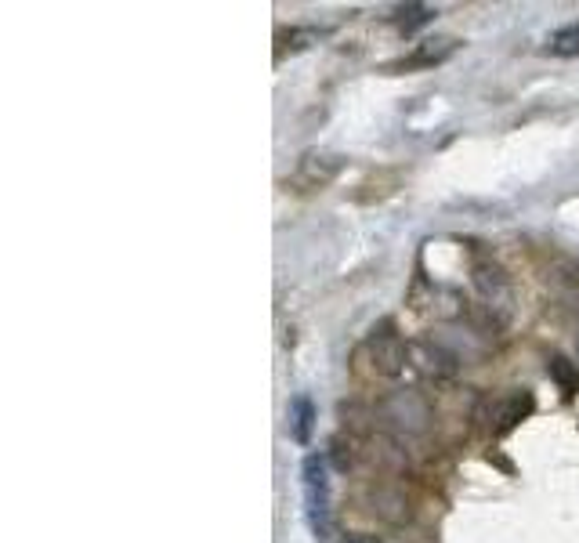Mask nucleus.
<instances>
[{
	"label": "nucleus",
	"instance_id": "f03ea898",
	"mask_svg": "<svg viewBox=\"0 0 579 543\" xmlns=\"http://www.w3.org/2000/svg\"><path fill=\"white\" fill-rule=\"evenodd\" d=\"M366 352H370L373 370L384 373V377H399L406 370V344L395 334L391 323H380L370 337H366Z\"/></svg>",
	"mask_w": 579,
	"mask_h": 543
},
{
	"label": "nucleus",
	"instance_id": "20e7f679",
	"mask_svg": "<svg viewBox=\"0 0 579 543\" xmlns=\"http://www.w3.org/2000/svg\"><path fill=\"white\" fill-rule=\"evenodd\" d=\"M341 174V156L333 153H304L301 163H297L294 181L304 185V189H326L333 178Z\"/></svg>",
	"mask_w": 579,
	"mask_h": 543
},
{
	"label": "nucleus",
	"instance_id": "7ed1b4c3",
	"mask_svg": "<svg viewBox=\"0 0 579 543\" xmlns=\"http://www.w3.org/2000/svg\"><path fill=\"white\" fill-rule=\"evenodd\" d=\"M475 286H478V294H482L485 305L507 315V308H511V279L504 276V268L493 265V261H478Z\"/></svg>",
	"mask_w": 579,
	"mask_h": 543
},
{
	"label": "nucleus",
	"instance_id": "f8f14e48",
	"mask_svg": "<svg viewBox=\"0 0 579 543\" xmlns=\"http://www.w3.org/2000/svg\"><path fill=\"white\" fill-rule=\"evenodd\" d=\"M576 359H579V334H576Z\"/></svg>",
	"mask_w": 579,
	"mask_h": 543
},
{
	"label": "nucleus",
	"instance_id": "39448f33",
	"mask_svg": "<svg viewBox=\"0 0 579 543\" xmlns=\"http://www.w3.org/2000/svg\"><path fill=\"white\" fill-rule=\"evenodd\" d=\"M456 51V40L449 37H438V40H424L417 51L409 58H402L399 66L402 69H424V66H438V62H446L449 55Z\"/></svg>",
	"mask_w": 579,
	"mask_h": 543
},
{
	"label": "nucleus",
	"instance_id": "423d86ee",
	"mask_svg": "<svg viewBox=\"0 0 579 543\" xmlns=\"http://www.w3.org/2000/svg\"><path fill=\"white\" fill-rule=\"evenodd\" d=\"M312 428H315V402L308 395H297L290 402V435H294V442L308 446L312 442Z\"/></svg>",
	"mask_w": 579,
	"mask_h": 543
},
{
	"label": "nucleus",
	"instance_id": "1a4fd4ad",
	"mask_svg": "<svg viewBox=\"0 0 579 543\" xmlns=\"http://www.w3.org/2000/svg\"><path fill=\"white\" fill-rule=\"evenodd\" d=\"M551 377L565 391H576V384H579V370H572V362L561 359V355H554V359H551Z\"/></svg>",
	"mask_w": 579,
	"mask_h": 543
},
{
	"label": "nucleus",
	"instance_id": "f257e3e1",
	"mask_svg": "<svg viewBox=\"0 0 579 543\" xmlns=\"http://www.w3.org/2000/svg\"><path fill=\"white\" fill-rule=\"evenodd\" d=\"M301 486H304V511L312 522L315 540L333 536V496H330V467L319 453H308L301 464Z\"/></svg>",
	"mask_w": 579,
	"mask_h": 543
},
{
	"label": "nucleus",
	"instance_id": "9d476101",
	"mask_svg": "<svg viewBox=\"0 0 579 543\" xmlns=\"http://www.w3.org/2000/svg\"><path fill=\"white\" fill-rule=\"evenodd\" d=\"M283 48H290V51H301V48H308L312 40H319V33L315 29H290V33H283ZM283 48H279V55H283Z\"/></svg>",
	"mask_w": 579,
	"mask_h": 543
},
{
	"label": "nucleus",
	"instance_id": "9b49d317",
	"mask_svg": "<svg viewBox=\"0 0 579 543\" xmlns=\"http://www.w3.org/2000/svg\"><path fill=\"white\" fill-rule=\"evenodd\" d=\"M344 543H384V540H380V536H373V533H352Z\"/></svg>",
	"mask_w": 579,
	"mask_h": 543
},
{
	"label": "nucleus",
	"instance_id": "0eeeda50",
	"mask_svg": "<svg viewBox=\"0 0 579 543\" xmlns=\"http://www.w3.org/2000/svg\"><path fill=\"white\" fill-rule=\"evenodd\" d=\"M547 55H554V58H579V22L554 29L551 40H547Z\"/></svg>",
	"mask_w": 579,
	"mask_h": 543
},
{
	"label": "nucleus",
	"instance_id": "6e6552de",
	"mask_svg": "<svg viewBox=\"0 0 579 543\" xmlns=\"http://www.w3.org/2000/svg\"><path fill=\"white\" fill-rule=\"evenodd\" d=\"M395 15H399V29H402V33H413V29L428 26L438 11L431 8V4H406V8H399Z\"/></svg>",
	"mask_w": 579,
	"mask_h": 543
}]
</instances>
